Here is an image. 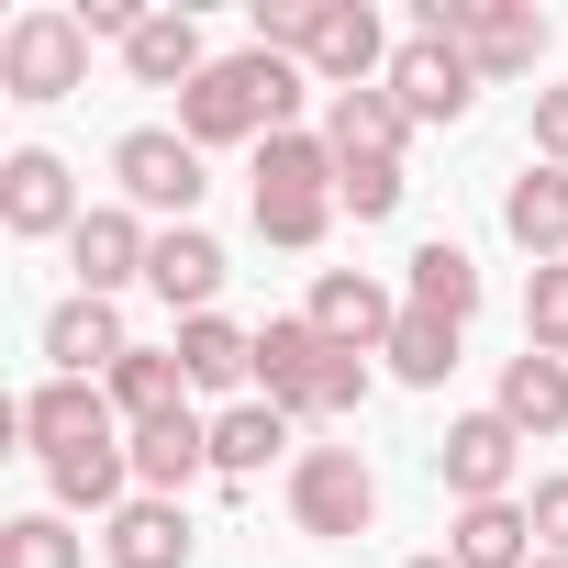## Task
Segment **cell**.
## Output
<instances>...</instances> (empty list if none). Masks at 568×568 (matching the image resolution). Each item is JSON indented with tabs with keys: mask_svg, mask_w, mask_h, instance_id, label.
<instances>
[{
	"mask_svg": "<svg viewBox=\"0 0 568 568\" xmlns=\"http://www.w3.org/2000/svg\"><path fill=\"white\" fill-rule=\"evenodd\" d=\"M123 357H134V335H123V313H112V302L68 291V302L45 313V368H57V379H112Z\"/></svg>",
	"mask_w": 568,
	"mask_h": 568,
	"instance_id": "10",
	"label": "cell"
},
{
	"mask_svg": "<svg viewBox=\"0 0 568 568\" xmlns=\"http://www.w3.org/2000/svg\"><path fill=\"white\" fill-rule=\"evenodd\" d=\"M390 57H402V45L379 34L368 0H324V34H313V57H302V68H313V90H335V101H346V90H379V79H390Z\"/></svg>",
	"mask_w": 568,
	"mask_h": 568,
	"instance_id": "8",
	"label": "cell"
},
{
	"mask_svg": "<svg viewBox=\"0 0 568 568\" xmlns=\"http://www.w3.org/2000/svg\"><path fill=\"white\" fill-rule=\"evenodd\" d=\"M324 357H335V346H324V324H313V313H267V324H256V390L291 413V424H302V402H313Z\"/></svg>",
	"mask_w": 568,
	"mask_h": 568,
	"instance_id": "12",
	"label": "cell"
},
{
	"mask_svg": "<svg viewBox=\"0 0 568 568\" xmlns=\"http://www.w3.org/2000/svg\"><path fill=\"white\" fill-rule=\"evenodd\" d=\"M291 524L324 535V546L368 535V524H379V479H368V457H357V446H302V457H291Z\"/></svg>",
	"mask_w": 568,
	"mask_h": 568,
	"instance_id": "2",
	"label": "cell"
},
{
	"mask_svg": "<svg viewBox=\"0 0 568 568\" xmlns=\"http://www.w3.org/2000/svg\"><path fill=\"white\" fill-rule=\"evenodd\" d=\"M112 179H123V212H168V223H190L201 212V145L179 134V123H134L123 145H112Z\"/></svg>",
	"mask_w": 568,
	"mask_h": 568,
	"instance_id": "3",
	"label": "cell"
},
{
	"mask_svg": "<svg viewBox=\"0 0 568 568\" xmlns=\"http://www.w3.org/2000/svg\"><path fill=\"white\" fill-rule=\"evenodd\" d=\"M112 413H123V435H145V424H168V413H190V368H179V346H134L112 379Z\"/></svg>",
	"mask_w": 568,
	"mask_h": 568,
	"instance_id": "17",
	"label": "cell"
},
{
	"mask_svg": "<svg viewBox=\"0 0 568 568\" xmlns=\"http://www.w3.org/2000/svg\"><path fill=\"white\" fill-rule=\"evenodd\" d=\"M402 190H413L402 156H346V168H335V212H357V223H390Z\"/></svg>",
	"mask_w": 568,
	"mask_h": 568,
	"instance_id": "30",
	"label": "cell"
},
{
	"mask_svg": "<svg viewBox=\"0 0 568 568\" xmlns=\"http://www.w3.org/2000/svg\"><path fill=\"white\" fill-rule=\"evenodd\" d=\"M0 223H12L23 245H45V234H79L90 212H79V179H68V156H45V145L0 156Z\"/></svg>",
	"mask_w": 568,
	"mask_h": 568,
	"instance_id": "7",
	"label": "cell"
},
{
	"mask_svg": "<svg viewBox=\"0 0 568 568\" xmlns=\"http://www.w3.org/2000/svg\"><path fill=\"white\" fill-rule=\"evenodd\" d=\"M402 302H413V313H435V324H468V313H479V256H468V245H446V234H435V245H413V291H402Z\"/></svg>",
	"mask_w": 568,
	"mask_h": 568,
	"instance_id": "25",
	"label": "cell"
},
{
	"mask_svg": "<svg viewBox=\"0 0 568 568\" xmlns=\"http://www.w3.org/2000/svg\"><path fill=\"white\" fill-rule=\"evenodd\" d=\"M267 457H291V413H278V402H223L212 413V468L223 479H256Z\"/></svg>",
	"mask_w": 568,
	"mask_h": 568,
	"instance_id": "21",
	"label": "cell"
},
{
	"mask_svg": "<svg viewBox=\"0 0 568 568\" xmlns=\"http://www.w3.org/2000/svg\"><path fill=\"white\" fill-rule=\"evenodd\" d=\"M524 513H535V546H546V557H568V479H535V501H524Z\"/></svg>",
	"mask_w": 568,
	"mask_h": 568,
	"instance_id": "33",
	"label": "cell"
},
{
	"mask_svg": "<svg viewBox=\"0 0 568 568\" xmlns=\"http://www.w3.org/2000/svg\"><path fill=\"white\" fill-rule=\"evenodd\" d=\"M123 68H134V90H190L212 57H201V23L190 12H145V34L123 45Z\"/></svg>",
	"mask_w": 568,
	"mask_h": 568,
	"instance_id": "22",
	"label": "cell"
},
{
	"mask_svg": "<svg viewBox=\"0 0 568 568\" xmlns=\"http://www.w3.org/2000/svg\"><path fill=\"white\" fill-rule=\"evenodd\" d=\"M23 446L57 468V457L123 446V413H112V390H101V379H45V390H23Z\"/></svg>",
	"mask_w": 568,
	"mask_h": 568,
	"instance_id": "5",
	"label": "cell"
},
{
	"mask_svg": "<svg viewBox=\"0 0 568 568\" xmlns=\"http://www.w3.org/2000/svg\"><path fill=\"white\" fill-rule=\"evenodd\" d=\"M212 468V424L201 413H168V424H145L134 435V490H156V501H190V479Z\"/></svg>",
	"mask_w": 568,
	"mask_h": 568,
	"instance_id": "18",
	"label": "cell"
},
{
	"mask_svg": "<svg viewBox=\"0 0 568 568\" xmlns=\"http://www.w3.org/2000/svg\"><path fill=\"white\" fill-rule=\"evenodd\" d=\"M179 368H190V390H245L256 379V335L223 324V313H190L179 324Z\"/></svg>",
	"mask_w": 568,
	"mask_h": 568,
	"instance_id": "24",
	"label": "cell"
},
{
	"mask_svg": "<svg viewBox=\"0 0 568 568\" xmlns=\"http://www.w3.org/2000/svg\"><path fill=\"white\" fill-rule=\"evenodd\" d=\"M145 291L190 324V313H212V291H223V245L201 234V223H168L156 234V256H145Z\"/></svg>",
	"mask_w": 568,
	"mask_h": 568,
	"instance_id": "14",
	"label": "cell"
},
{
	"mask_svg": "<svg viewBox=\"0 0 568 568\" xmlns=\"http://www.w3.org/2000/svg\"><path fill=\"white\" fill-rule=\"evenodd\" d=\"M413 123H457L468 101H479V68H468V45H446V34H402V57H390V79H379Z\"/></svg>",
	"mask_w": 568,
	"mask_h": 568,
	"instance_id": "6",
	"label": "cell"
},
{
	"mask_svg": "<svg viewBox=\"0 0 568 568\" xmlns=\"http://www.w3.org/2000/svg\"><path fill=\"white\" fill-rule=\"evenodd\" d=\"M501 234H513L535 267H557V256H568V168H546V156H535V168L501 190Z\"/></svg>",
	"mask_w": 568,
	"mask_h": 568,
	"instance_id": "16",
	"label": "cell"
},
{
	"mask_svg": "<svg viewBox=\"0 0 568 568\" xmlns=\"http://www.w3.org/2000/svg\"><path fill=\"white\" fill-rule=\"evenodd\" d=\"M0 90H12V101H68V90H90V23H79V12H23L12 34H0Z\"/></svg>",
	"mask_w": 568,
	"mask_h": 568,
	"instance_id": "4",
	"label": "cell"
},
{
	"mask_svg": "<svg viewBox=\"0 0 568 568\" xmlns=\"http://www.w3.org/2000/svg\"><path fill=\"white\" fill-rule=\"evenodd\" d=\"M256 190H335V145L324 134H267L256 145Z\"/></svg>",
	"mask_w": 568,
	"mask_h": 568,
	"instance_id": "29",
	"label": "cell"
},
{
	"mask_svg": "<svg viewBox=\"0 0 568 568\" xmlns=\"http://www.w3.org/2000/svg\"><path fill=\"white\" fill-rule=\"evenodd\" d=\"M446 557H457V568H535V513H524V501H457Z\"/></svg>",
	"mask_w": 568,
	"mask_h": 568,
	"instance_id": "19",
	"label": "cell"
},
{
	"mask_svg": "<svg viewBox=\"0 0 568 568\" xmlns=\"http://www.w3.org/2000/svg\"><path fill=\"white\" fill-rule=\"evenodd\" d=\"M490 413H501L524 446H535V435H568V357H535V346H524V357L501 368V402H490Z\"/></svg>",
	"mask_w": 568,
	"mask_h": 568,
	"instance_id": "20",
	"label": "cell"
},
{
	"mask_svg": "<svg viewBox=\"0 0 568 568\" xmlns=\"http://www.w3.org/2000/svg\"><path fill=\"white\" fill-rule=\"evenodd\" d=\"M402 568H457V557H402Z\"/></svg>",
	"mask_w": 568,
	"mask_h": 568,
	"instance_id": "35",
	"label": "cell"
},
{
	"mask_svg": "<svg viewBox=\"0 0 568 568\" xmlns=\"http://www.w3.org/2000/svg\"><path fill=\"white\" fill-rule=\"evenodd\" d=\"M535 156L568 168V90H535Z\"/></svg>",
	"mask_w": 568,
	"mask_h": 568,
	"instance_id": "34",
	"label": "cell"
},
{
	"mask_svg": "<svg viewBox=\"0 0 568 568\" xmlns=\"http://www.w3.org/2000/svg\"><path fill=\"white\" fill-rule=\"evenodd\" d=\"M402 134H413V112H402L390 90H346V101H324V145H335V168H346V156H402Z\"/></svg>",
	"mask_w": 568,
	"mask_h": 568,
	"instance_id": "23",
	"label": "cell"
},
{
	"mask_svg": "<svg viewBox=\"0 0 568 568\" xmlns=\"http://www.w3.org/2000/svg\"><path fill=\"white\" fill-rule=\"evenodd\" d=\"M256 234L291 245V256H313L335 234V190H256Z\"/></svg>",
	"mask_w": 568,
	"mask_h": 568,
	"instance_id": "27",
	"label": "cell"
},
{
	"mask_svg": "<svg viewBox=\"0 0 568 568\" xmlns=\"http://www.w3.org/2000/svg\"><path fill=\"white\" fill-rule=\"evenodd\" d=\"M535 568H568V557H546V546H535Z\"/></svg>",
	"mask_w": 568,
	"mask_h": 568,
	"instance_id": "36",
	"label": "cell"
},
{
	"mask_svg": "<svg viewBox=\"0 0 568 568\" xmlns=\"http://www.w3.org/2000/svg\"><path fill=\"white\" fill-rule=\"evenodd\" d=\"M524 346H535V357H568V256L535 267V291H524Z\"/></svg>",
	"mask_w": 568,
	"mask_h": 568,
	"instance_id": "31",
	"label": "cell"
},
{
	"mask_svg": "<svg viewBox=\"0 0 568 568\" xmlns=\"http://www.w3.org/2000/svg\"><path fill=\"white\" fill-rule=\"evenodd\" d=\"M79 557H90V535L68 513H12L0 524V568H79Z\"/></svg>",
	"mask_w": 568,
	"mask_h": 568,
	"instance_id": "28",
	"label": "cell"
},
{
	"mask_svg": "<svg viewBox=\"0 0 568 568\" xmlns=\"http://www.w3.org/2000/svg\"><path fill=\"white\" fill-rule=\"evenodd\" d=\"M101 557H112V568H190V501L134 490V501L101 524Z\"/></svg>",
	"mask_w": 568,
	"mask_h": 568,
	"instance_id": "13",
	"label": "cell"
},
{
	"mask_svg": "<svg viewBox=\"0 0 568 568\" xmlns=\"http://www.w3.org/2000/svg\"><path fill=\"white\" fill-rule=\"evenodd\" d=\"M313 324H324V346L379 357V346H390V324H402V302L379 291L368 267H324V278H313Z\"/></svg>",
	"mask_w": 568,
	"mask_h": 568,
	"instance_id": "11",
	"label": "cell"
},
{
	"mask_svg": "<svg viewBox=\"0 0 568 568\" xmlns=\"http://www.w3.org/2000/svg\"><path fill=\"white\" fill-rule=\"evenodd\" d=\"M379 357H390V379H402V390H446V368H457V324H435V313H413V302H402V324H390V346H379Z\"/></svg>",
	"mask_w": 568,
	"mask_h": 568,
	"instance_id": "26",
	"label": "cell"
},
{
	"mask_svg": "<svg viewBox=\"0 0 568 568\" xmlns=\"http://www.w3.org/2000/svg\"><path fill=\"white\" fill-rule=\"evenodd\" d=\"M145 256H156V234H145L134 212H90V223L68 234V267H79V291H90V302H112L123 278H145Z\"/></svg>",
	"mask_w": 568,
	"mask_h": 568,
	"instance_id": "15",
	"label": "cell"
},
{
	"mask_svg": "<svg viewBox=\"0 0 568 568\" xmlns=\"http://www.w3.org/2000/svg\"><path fill=\"white\" fill-rule=\"evenodd\" d=\"M357 402H368V357H346V346H335V357H324V379H313V402H302V424H346Z\"/></svg>",
	"mask_w": 568,
	"mask_h": 568,
	"instance_id": "32",
	"label": "cell"
},
{
	"mask_svg": "<svg viewBox=\"0 0 568 568\" xmlns=\"http://www.w3.org/2000/svg\"><path fill=\"white\" fill-rule=\"evenodd\" d=\"M302 101H313V68L302 57H212L190 90H179V134L212 156V145H267V134H302Z\"/></svg>",
	"mask_w": 568,
	"mask_h": 568,
	"instance_id": "1",
	"label": "cell"
},
{
	"mask_svg": "<svg viewBox=\"0 0 568 568\" xmlns=\"http://www.w3.org/2000/svg\"><path fill=\"white\" fill-rule=\"evenodd\" d=\"M513 468H524V435H513L501 413H457L446 446H435V479H446L457 501H513Z\"/></svg>",
	"mask_w": 568,
	"mask_h": 568,
	"instance_id": "9",
	"label": "cell"
}]
</instances>
